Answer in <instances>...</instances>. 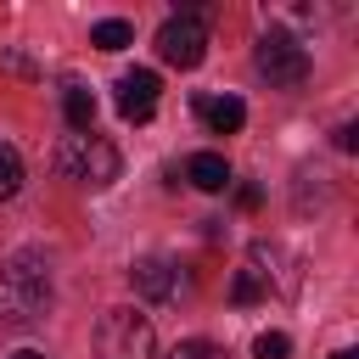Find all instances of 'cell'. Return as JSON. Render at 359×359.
<instances>
[{"label":"cell","mask_w":359,"mask_h":359,"mask_svg":"<svg viewBox=\"0 0 359 359\" xmlns=\"http://www.w3.org/2000/svg\"><path fill=\"white\" fill-rule=\"evenodd\" d=\"M45 309H50V264L22 247L0 264V320L22 331V325H39Z\"/></svg>","instance_id":"6da1fadb"},{"label":"cell","mask_w":359,"mask_h":359,"mask_svg":"<svg viewBox=\"0 0 359 359\" xmlns=\"http://www.w3.org/2000/svg\"><path fill=\"white\" fill-rule=\"evenodd\" d=\"M56 174L73 180V185H84V191H107L118 180V146L101 140L95 129L90 135H67L56 146Z\"/></svg>","instance_id":"7a4b0ae2"},{"label":"cell","mask_w":359,"mask_h":359,"mask_svg":"<svg viewBox=\"0 0 359 359\" xmlns=\"http://www.w3.org/2000/svg\"><path fill=\"white\" fill-rule=\"evenodd\" d=\"M95 359H157V331L135 309H107L95 325Z\"/></svg>","instance_id":"3957f363"},{"label":"cell","mask_w":359,"mask_h":359,"mask_svg":"<svg viewBox=\"0 0 359 359\" xmlns=\"http://www.w3.org/2000/svg\"><path fill=\"white\" fill-rule=\"evenodd\" d=\"M157 56L168 67H202V56H208V22H202L196 6H185L180 17H168L157 28Z\"/></svg>","instance_id":"277c9868"},{"label":"cell","mask_w":359,"mask_h":359,"mask_svg":"<svg viewBox=\"0 0 359 359\" xmlns=\"http://www.w3.org/2000/svg\"><path fill=\"white\" fill-rule=\"evenodd\" d=\"M252 62H258V73H264L275 90H292V84H303V79H309V50H303L286 28H269V34L258 39Z\"/></svg>","instance_id":"5b68a950"},{"label":"cell","mask_w":359,"mask_h":359,"mask_svg":"<svg viewBox=\"0 0 359 359\" xmlns=\"http://www.w3.org/2000/svg\"><path fill=\"white\" fill-rule=\"evenodd\" d=\"M157 73L151 67H135V73H123L118 79V112L129 118V123H146L151 112H157Z\"/></svg>","instance_id":"8992f818"},{"label":"cell","mask_w":359,"mask_h":359,"mask_svg":"<svg viewBox=\"0 0 359 359\" xmlns=\"http://www.w3.org/2000/svg\"><path fill=\"white\" fill-rule=\"evenodd\" d=\"M129 280H135V292H140V297L163 303V297H174V286H180V269H174L168 258H140V264L129 269Z\"/></svg>","instance_id":"52a82bcc"},{"label":"cell","mask_w":359,"mask_h":359,"mask_svg":"<svg viewBox=\"0 0 359 359\" xmlns=\"http://www.w3.org/2000/svg\"><path fill=\"white\" fill-rule=\"evenodd\" d=\"M196 112L208 118V129H213V135H236V129L247 123L241 95H208V101H196Z\"/></svg>","instance_id":"ba28073f"},{"label":"cell","mask_w":359,"mask_h":359,"mask_svg":"<svg viewBox=\"0 0 359 359\" xmlns=\"http://www.w3.org/2000/svg\"><path fill=\"white\" fill-rule=\"evenodd\" d=\"M185 180H191L196 191H224V185H230V163H224L219 151H196V157L185 163Z\"/></svg>","instance_id":"9c48e42d"},{"label":"cell","mask_w":359,"mask_h":359,"mask_svg":"<svg viewBox=\"0 0 359 359\" xmlns=\"http://www.w3.org/2000/svg\"><path fill=\"white\" fill-rule=\"evenodd\" d=\"M62 112H67V129H73V135H90V123H95V95H90L84 84H67V90H62Z\"/></svg>","instance_id":"30bf717a"},{"label":"cell","mask_w":359,"mask_h":359,"mask_svg":"<svg viewBox=\"0 0 359 359\" xmlns=\"http://www.w3.org/2000/svg\"><path fill=\"white\" fill-rule=\"evenodd\" d=\"M90 45H95V50H123V45H135V28H129L123 17H107V22L90 28Z\"/></svg>","instance_id":"8fae6325"},{"label":"cell","mask_w":359,"mask_h":359,"mask_svg":"<svg viewBox=\"0 0 359 359\" xmlns=\"http://www.w3.org/2000/svg\"><path fill=\"white\" fill-rule=\"evenodd\" d=\"M22 191V157L11 146H0V202H11Z\"/></svg>","instance_id":"7c38bea8"},{"label":"cell","mask_w":359,"mask_h":359,"mask_svg":"<svg viewBox=\"0 0 359 359\" xmlns=\"http://www.w3.org/2000/svg\"><path fill=\"white\" fill-rule=\"evenodd\" d=\"M258 297H264V280H258V269H241V275L230 280V303H241V309H247V303H258Z\"/></svg>","instance_id":"4fadbf2b"},{"label":"cell","mask_w":359,"mask_h":359,"mask_svg":"<svg viewBox=\"0 0 359 359\" xmlns=\"http://www.w3.org/2000/svg\"><path fill=\"white\" fill-rule=\"evenodd\" d=\"M252 353H258V359H292V337H286V331H264V337L252 342Z\"/></svg>","instance_id":"5bb4252c"},{"label":"cell","mask_w":359,"mask_h":359,"mask_svg":"<svg viewBox=\"0 0 359 359\" xmlns=\"http://www.w3.org/2000/svg\"><path fill=\"white\" fill-rule=\"evenodd\" d=\"M168 359H230V353H224L219 342H208V337H191V342H180Z\"/></svg>","instance_id":"9a60e30c"},{"label":"cell","mask_w":359,"mask_h":359,"mask_svg":"<svg viewBox=\"0 0 359 359\" xmlns=\"http://www.w3.org/2000/svg\"><path fill=\"white\" fill-rule=\"evenodd\" d=\"M337 146H342V151H353V146H359V129H353V123H342V129H337Z\"/></svg>","instance_id":"2e32d148"},{"label":"cell","mask_w":359,"mask_h":359,"mask_svg":"<svg viewBox=\"0 0 359 359\" xmlns=\"http://www.w3.org/2000/svg\"><path fill=\"white\" fill-rule=\"evenodd\" d=\"M236 202H241V208H258V202H264V191H258V185H241V191H236Z\"/></svg>","instance_id":"e0dca14e"},{"label":"cell","mask_w":359,"mask_h":359,"mask_svg":"<svg viewBox=\"0 0 359 359\" xmlns=\"http://www.w3.org/2000/svg\"><path fill=\"white\" fill-rule=\"evenodd\" d=\"M331 359H359V353H353V348H337V353H331Z\"/></svg>","instance_id":"ac0fdd59"},{"label":"cell","mask_w":359,"mask_h":359,"mask_svg":"<svg viewBox=\"0 0 359 359\" xmlns=\"http://www.w3.org/2000/svg\"><path fill=\"white\" fill-rule=\"evenodd\" d=\"M11 359H45V353H34V348H22V353H11Z\"/></svg>","instance_id":"d6986e66"}]
</instances>
